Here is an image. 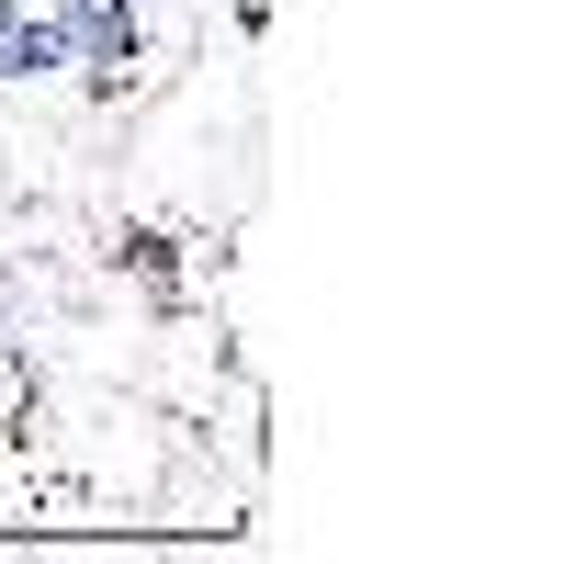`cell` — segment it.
Segmentation results:
<instances>
[]
</instances>
